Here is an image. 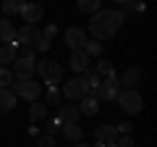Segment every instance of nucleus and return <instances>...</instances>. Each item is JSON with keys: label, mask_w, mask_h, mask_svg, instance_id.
<instances>
[{"label": "nucleus", "mask_w": 157, "mask_h": 147, "mask_svg": "<svg viewBox=\"0 0 157 147\" xmlns=\"http://www.w3.org/2000/svg\"><path fill=\"white\" fill-rule=\"evenodd\" d=\"M73 147H92V145H86V142H76Z\"/></svg>", "instance_id": "72a5a7b5"}, {"label": "nucleus", "mask_w": 157, "mask_h": 147, "mask_svg": "<svg viewBox=\"0 0 157 147\" xmlns=\"http://www.w3.org/2000/svg\"><path fill=\"white\" fill-rule=\"evenodd\" d=\"M81 50H84L89 58H100V53H102V42H100V40H86Z\"/></svg>", "instance_id": "5701e85b"}, {"label": "nucleus", "mask_w": 157, "mask_h": 147, "mask_svg": "<svg viewBox=\"0 0 157 147\" xmlns=\"http://www.w3.org/2000/svg\"><path fill=\"white\" fill-rule=\"evenodd\" d=\"M118 6H131V0H115Z\"/></svg>", "instance_id": "473e14b6"}, {"label": "nucleus", "mask_w": 157, "mask_h": 147, "mask_svg": "<svg viewBox=\"0 0 157 147\" xmlns=\"http://www.w3.org/2000/svg\"><path fill=\"white\" fill-rule=\"evenodd\" d=\"M100 3L102 0H76V6L81 13H97L100 11Z\"/></svg>", "instance_id": "b1692460"}, {"label": "nucleus", "mask_w": 157, "mask_h": 147, "mask_svg": "<svg viewBox=\"0 0 157 147\" xmlns=\"http://www.w3.org/2000/svg\"><path fill=\"white\" fill-rule=\"evenodd\" d=\"M37 147H55V137H50V134H42L37 139Z\"/></svg>", "instance_id": "cd10ccee"}, {"label": "nucleus", "mask_w": 157, "mask_h": 147, "mask_svg": "<svg viewBox=\"0 0 157 147\" xmlns=\"http://www.w3.org/2000/svg\"><path fill=\"white\" fill-rule=\"evenodd\" d=\"M60 129H63V124H60L58 118H52V121H50V126H47V134H50V137H55Z\"/></svg>", "instance_id": "c756f323"}, {"label": "nucleus", "mask_w": 157, "mask_h": 147, "mask_svg": "<svg viewBox=\"0 0 157 147\" xmlns=\"http://www.w3.org/2000/svg\"><path fill=\"white\" fill-rule=\"evenodd\" d=\"M76 108H78V113H81V116L92 118V116L100 113V100H97V97H92V95H86V97H81V100H78Z\"/></svg>", "instance_id": "f8f14e48"}, {"label": "nucleus", "mask_w": 157, "mask_h": 147, "mask_svg": "<svg viewBox=\"0 0 157 147\" xmlns=\"http://www.w3.org/2000/svg\"><path fill=\"white\" fill-rule=\"evenodd\" d=\"M141 76H144V71H141V68H126L123 74H121V84L126 87V89H136V84H141Z\"/></svg>", "instance_id": "9b49d317"}, {"label": "nucleus", "mask_w": 157, "mask_h": 147, "mask_svg": "<svg viewBox=\"0 0 157 147\" xmlns=\"http://www.w3.org/2000/svg\"><path fill=\"white\" fill-rule=\"evenodd\" d=\"M123 21H126L123 11H105V8H100L89 18V32L94 34V40H110V37L118 34V29L123 26Z\"/></svg>", "instance_id": "f257e3e1"}, {"label": "nucleus", "mask_w": 157, "mask_h": 147, "mask_svg": "<svg viewBox=\"0 0 157 147\" xmlns=\"http://www.w3.org/2000/svg\"><path fill=\"white\" fill-rule=\"evenodd\" d=\"M50 42H52V40H47V37H39V40L34 42L32 47H37L39 53H47V50H50Z\"/></svg>", "instance_id": "bb28decb"}, {"label": "nucleus", "mask_w": 157, "mask_h": 147, "mask_svg": "<svg viewBox=\"0 0 157 147\" xmlns=\"http://www.w3.org/2000/svg\"><path fill=\"white\" fill-rule=\"evenodd\" d=\"M94 74L100 76V79H105V76H113V74H115V68H113V63H110V61H105V58H102V61H97Z\"/></svg>", "instance_id": "4be33fe9"}, {"label": "nucleus", "mask_w": 157, "mask_h": 147, "mask_svg": "<svg viewBox=\"0 0 157 147\" xmlns=\"http://www.w3.org/2000/svg\"><path fill=\"white\" fill-rule=\"evenodd\" d=\"M13 40H16V26H13L8 18H0V42L13 45Z\"/></svg>", "instance_id": "dca6fc26"}, {"label": "nucleus", "mask_w": 157, "mask_h": 147, "mask_svg": "<svg viewBox=\"0 0 157 147\" xmlns=\"http://www.w3.org/2000/svg\"><path fill=\"white\" fill-rule=\"evenodd\" d=\"M13 61H16V47H13V45H3V47H0V66L8 68Z\"/></svg>", "instance_id": "6ab92c4d"}, {"label": "nucleus", "mask_w": 157, "mask_h": 147, "mask_svg": "<svg viewBox=\"0 0 157 147\" xmlns=\"http://www.w3.org/2000/svg\"><path fill=\"white\" fill-rule=\"evenodd\" d=\"M8 89H11L16 97H21V100H29V102H37V100H39V95H42V84H37L34 79H26V81H13Z\"/></svg>", "instance_id": "20e7f679"}, {"label": "nucleus", "mask_w": 157, "mask_h": 147, "mask_svg": "<svg viewBox=\"0 0 157 147\" xmlns=\"http://www.w3.org/2000/svg\"><path fill=\"white\" fill-rule=\"evenodd\" d=\"M115 147H136V142H134V137H131V134H123L121 139L115 142Z\"/></svg>", "instance_id": "c85d7f7f"}, {"label": "nucleus", "mask_w": 157, "mask_h": 147, "mask_svg": "<svg viewBox=\"0 0 157 147\" xmlns=\"http://www.w3.org/2000/svg\"><path fill=\"white\" fill-rule=\"evenodd\" d=\"M89 95V87H86L84 76H73V79H68L66 84H63V97H68V100H81V97Z\"/></svg>", "instance_id": "0eeeda50"}, {"label": "nucleus", "mask_w": 157, "mask_h": 147, "mask_svg": "<svg viewBox=\"0 0 157 147\" xmlns=\"http://www.w3.org/2000/svg\"><path fill=\"white\" fill-rule=\"evenodd\" d=\"M115 131H121V134H131V131H134V124H131V121H123L121 126H115Z\"/></svg>", "instance_id": "7c9ffc66"}, {"label": "nucleus", "mask_w": 157, "mask_h": 147, "mask_svg": "<svg viewBox=\"0 0 157 147\" xmlns=\"http://www.w3.org/2000/svg\"><path fill=\"white\" fill-rule=\"evenodd\" d=\"M11 74H13V79L16 81H26L34 76V66H37V61L34 58H24V55H16V61L11 63Z\"/></svg>", "instance_id": "39448f33"}, {"label": "nucleus", "mask_w": 157, "mask_h": 147, "mask_svg": "<svg viewBox=\"0 0 157 147\" xmlns=\"http://www.w3.org/2000/svg\"><path fill=\"white\" fill-rule=\"evenodd\" d=\"M63 40H66V45L71 47V50H81V47H84V42H86V34L81 32V29H68Z\"/></svg>", "instance_id": "4468645a"}, {"label": "nucleus", "mask_w": 157, "mask_h": 147, "mask_svg": "<svg viewBox=\"0 0 157 147\" xmlns=\"http://www.w3.org/2000/svg\"><path fill=\"white\" fill-rule=\"evenodd\" d=\"M68 66H71V71L76 74H84L86 68H89V55H86L84 50H71V61H68Z\"/></svg>", "instance_id": "9d476101"}, {"label": "nucleus", "mask_w": 157, "mask_h": 147, "mask_svg": "<svg viewBox=\"0 0 157 147\" xmlns=\"http://www.w3.org/2000/svg\"><path fill=\"white\" fill-rule=\"evenodd\" d=\"M94 137H97V142H102V145H110V142H115L118 139V131H115V126H97L94 129Z\"/></svg>", "instance_id": "2eb2a0df"}, {"label": "nucleus", "mask_w": 157, "mask_h": 147, "mask_svg": "<svg viewBox=\"0 0 157 147\" xmlns=\"http://www.w3.org/2000/svg\"><path fill=\"white\" fill-rule=\"evenodd\" d=\"M13 81H16V79H13L11 68H3V66H0V89H8Z\"/></svg>", "instance_id": "393cba45"}, {"label": "nucleus", "mask_w": 157, "mask_h": 147, "mask_svg": "<svg viewBox=\"0 0 157 147\" xmlns=\"http://www.w3.org/2000/svg\"><path fill=\"white\" fill-rule=\"evenodd\" d=\"M29 0H3V13L13 16V13H21V8L26 6Z\"/></svg>", "instance_id": "aec40b11"}, {"label": "nucleus", "mask_w": 157, "mask_h": 147, "mask_svg": "<svg viewBox=\"0 0 157 147\" xmlns=\"http://www.w3.org/2000/svg\"><path fill=\"white\" fill-rule=\"evenodd\" d=\"M78 116H81V113H78L76 105H60L55 118L60 121V124H78Z\"/></svg>", "instance_id": "ddd939ff"}, {"label": "nucleus", "mask_w": 157, "mask_h": 147, "mask_svg": "<svg viewBox=\"0 0 157 147\" xmlns=\"http://www.w3.org/2000/svg\"><path fill=\"white\" fill-rule=\"evenodd\" d=\"M115 100H118V105H121V110H126L128 116H136V113H141V108H144V97H141V92L139 89H121L115 95Z\"/></svg>", "instance_id": "7ed1b4c3"}, {"label": "nucleus", "mask_w": 157, "mask_h": 147, "mask_svg": "<svg viewBox=\"0 0 157 147\" xmlns=\"http://www.w3.org/2000/svg\"><path fill=\"white\" fill-rule=\"evenodd\" d=\"M16 100H18V97L13 95L11 89H0V113L13 110V108H16Z\"/></svg>", "instance_id": "a211bd4d"}, {"label": "nucleus", "mask_w": 157, "mask_h": 147, "mask_svg": "<svg viewBox=\"0 0 157 147\" xmlns=\"http://www.w3.org/2000/svg\"><path fill=\"white\" fill-rule=\"evenodd\" d=\"M118 92H121V81H118V76L113 74V76H105V79L100 81V87L92 92V97H97V100H115Z\"/></svg>", "instance_id": "423d86ee"}, {"label": "nucleus", "mask_w": 157, "mask_h": 147, "mask_svg": "<svg viewBox=\"0 0 157 147\" xmlns=\"http://www.w3.org/2000/svg\"><path fill=\"white\" fill-rule=\"evenodd\" d=\"M45 105H60V92H58V87H47Z\"/></svg>", "instance_id": "a878e982"}, {"label": "nucleus", "mask_w": 157, "mask_h": 147, "mask_svg": "<svg viewBox=\"0 0 157 147\" xmlns=\"http://www.w3.org/2000/svg\"><path fill=\"white\" fill-rule=\"evenodd\" d=\"M34 71L39 74L42 84H47V87H58V84L63 81V66H60L58 61H52V58H45V61H37Z\"/></svg>", "instance_id": "f03ea898"}, {"label": "nucleus", "mask_w": 157, "mask_h": 147, "mask_svg": "<svg viewBox=\"0 0 157 147\" xmlns=\"http://www.w3.org/2000/svg\"><path fill=\"white\" fill-rule=\"evenodd\" d=\"M55 34H58V26H55V24H50V26H47L45 32H42V37H47V40H52Z\"/></svg>", "instance_id": "2f4dec72"}, {"label": "nucleus", "mask_w": 157, "mask_h": 147, "mask_svg": "<svg viewBox=\"0 0 157 147\" xmlns=\"http://www.w3.org/2000/svg\"><path fill=\"white\" fill-rule=\"evenodd\" d=\"M42 37V29L37 24H24L21 29H16V40H13V47H21V45H34V42Z\"/></svg>", "instance_id": "6e6552de"}, {"label": "nucleus", "mask_w": 157, "mask_h": 147, "mask_svg": "<svg viewBox=\"0 0 157 147\" xmlns=\"http://www.w3.org/2000/svg\"><path fill=\"white\" fill-rule=\"evenodd\" d=\"M45 116H47V105H45V102H39V100H37L32 108H29V118H32L34 124H37V121H42Z\"/></svg>", "instance_id": "412c9836"}, {"label": "nucleus", "mask_w": 157, "mask_h": 147, "mask_svg": "<svg viewBox=\"0 0 157 147\" xmlns=\"http://www.w3.org/2000/svg\"><path fill=\"white\" fill-rule=\"evenodd\" d=\"M63 137L76 145V142H81V137H84V129L78 124H63Z\"/></svg>", "instance_id": "f3484780"}, {"label": "nucleus", "mask_w": 157, "mask_h": 147, "mask_svg": "<svg viewBox=\"0 0 157 147\" xmlns=\"http://www.w3.org/2000/svg\"><path fill=\"white\" fill-rule=\"evenodd\" d=\"M42 16H45V8L39 6L37 0H29L26 6L21 8V18L26 24H39V21H42Z\"/></svg>", "instance_id": "1a4fd4ad"}]
</instances>
